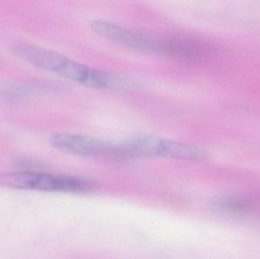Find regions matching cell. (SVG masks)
Returning <instances> with one entry per match:
<instances>
[{
  "instance_id": "1",
  "label": "cell",
  "mask_w": 260,
  "mask_h": 259,
  "mask_svg": "<svg viewBox=\"0 0 260 259\" xmlns=\"http://www.w3.org/2000/svg\"><path fill=\"white\" fill-rule=\"evenodd\" d=\"M14 53L34 66L90 88L114 90L123 85L121 79L114 74L87 66L50 49L32 44H21L14 49Z\"/></svg>"
},
{
  "instance_id": "2",
  "label": "cell",
  "mask_w": 260,
  "mask_h": 259,
  "mask_svg": "<svg viewBox=\"0 0 260 259\" xmlns=\"http://www.w3.org/2000/svg\"><path fill=\"white\" fill-rule=\"evenodd\" d=\"M124 157L140 156L200 161L208 155L199 147L174 140L150 135L129 137L120 141Z\"/></svg>"
},
{
  "instance_id": "3",
  "label": "cell",
  "mask_w": 260,
  "mask_h": 259,
  "mask_svg": "<svg viewBox=\"0 0 260 259\" xmlns=\"http://www.w3.org/2000/svg\"><path fill=\"white\" fill-rule=\"evenodd\" d=\"M0 185L14 190L44 193H83L91 187L89 182L76 176L35 171L3 173L0 174Z\"/></svg>"
},
{
  "instance_id": "4",
  "label": "cell",
  "mask_w": 260,
  "mask_h": 259,
  "mask_svg": "<svg viewBox=\"0 0 260 259\" xmlns=\"http://www.w3.org/2000/svg\"><path fill=\"white\" fill-rule=\"evenodd\" d=\"M50 144L57 150L82 157H123L120 142L98 137L78 134L55 133L50 137Z\"/></svg>"
},
{
  "instance_id": "5",
  "label": "cell",
  "mask_w": 260,
  "mask_h": 259,
  "mask_svg": "<svg viewBox=\"0 0 260 259\" xmlns=\"http://www.w3.org/2000/svg\"><path fill=\"white\" fill-rule=\"evenodd\" d=\"M91 30L99 36L116 44L143 53L161 55L163 39L152 38L102 20L93 21L91 23Z\"/></svg>"
},
{
  "instance_id": "6",
  "label": "cell",
  "mask_w": 260,
  "mask_h": 259,
  "mask_svg": "<svg viewBox=\"0 0 260 259\" xmlns=\"http://www.w3.org/2000/svg\"><path fill=\"white\" fill-rule=\"evenodd\" d=\"M214 205L223 211L234 213H244L251 208V205L247 201L238 197H221L216 199Z\"/></svg>"
}]
</instances>
